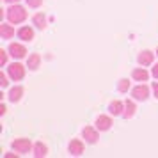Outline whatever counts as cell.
<instances>
[{
	"instance_id": "obj_1",
	"label": "cell",
	"mask_w": 158,
	"mask_h": 158,
	"mask_svg": "<svg viewBox=\"0 0 158 158\" xmlns=\"http://www.w3.org/2000/svg\"><path fill=\"white\" fill-rule=\"evenodd\" d=\"M6 16L11 23H22L25 22L27 18V11L22 7V6H11V7L6 11Z\"/></svg>"
},
{
	"instance_id": "obj_2",
	"label": "cell",
	"mask_w": 158,
	"mask_h": 158,
	"mask_svg": "<svg viewBox=\"0 0 158 158\" xmlns=\"http://www.w3.org/2000/svg\"><path fill=\"white\" fill-rule=\"evenodd\" d=\"M30 148H32V144H30L29 139H18V140L13 142V149H15L16 153H22V155L29 153Z\"/></svg>"
},
{
	"instance_id": "obj_3",
	"label": "cell",
	"mask_w": 158,
	"mask_h": 158,
	"mask_svg": "<svg viewBox=\"0 0 158 158\" xmlns=\"http://www.w3.org/2000/svg\"><path fill=\"white\" fill-rule=\"evenodd\" d=\"M7 73H9V77L13 80H22L23 77H25V68H23L22 64H11L9 66V69H7Z\"/></svg>"
},
{
	"instance_id": "obj_4",
	"label": "cell",
	"mask_w": 158,
	"mask_h": 158,
	"mask_svg": "<svg viewBox=\"0 0 158 158\" xmlns=\"http://www.w3.org/2000/svg\"><path fill=\"white\" fill-rule=\"evenodd\" d=\"M9 53L15 59H23L25 53H27V50H25V46L20 44V43H11L9 44Z\"/></svg>"
},
{
	"instance_id": "obj_5",
	"label": "cell",
	"mask_w": 158,
	"mask_h": 158,
	"mask_svg": "<svg viewBox=\"0 0 158 158\" xmlns=\"http://www.w3.org/2000/svg\"><path fill=\"white\" fill-rule=\"evenodd\" d=\"M131 94H133V98L135 100H148V96H149V89H148V85H137L133 91H131Z\"/></svg>"
},
{
	"instance_id": "obj_6",
	"label": "cell",
	"mask_w": 158,
	"mask_h": 158,
	"mask_svg": "<svg viewBox=\"0 0 158 158\" xmlns=\"http://www.w3.org/2000/svg\"><path fill=\"white\" fill-rule=\"evenodd\" d=\"M82 135H84V139H85L89 144H94L98 140V131L94 128H91V126H85V128L82 130Z\"/></svg>"
},
{
	"instance_id": "obj_7",
	"label": "cell",
	"mask_w": 158,
	"mask_h": 158,
	"mask_svg": "<svg viewBox=\"0 0 158 158\" xmlns=\"http://www.w3.org/2000/svg\"><path fill=\"white\" fill-rule=\"evenodd\" d=\"M110 126H112V119H110V117H107V115H100V117L96 119V128L101 130V131L108 130Z\"/></svg>"
},
{
	"instance_id": "obj_8",
	"label": "cell",
	"mask_w": 158,
	"mask_h": 158,
	"mask_svg": "<svg viewBox=\"0 0 158 158\" xmlns=\"http://www.w3.org/2000/svg\"><path fill=\"white\" fill-rule=\"evenodd\" d=\"M69 153L75 155V156H80L84 153V144H82V140H71L69 142Z\"/></svg>"
},
{
	"instance_id": "obj_9",
	"label": "cell",
	"mask_w": 158,
	"mask_h": 158,
	"mask_svg": "<svg viewBox=\"0 0 158 158\" xmlns=\"http://www.w3.org/2000/svg\"><path fill=\"white\" fill-rule=\"evenodd\" d=\"M0 36L4 39H11L15 36V29L11 25H7V23H0Z\"/></svg>"
},
{
	"instance_id": "obj_10",
	"label": "cell",
	"mask_w": 158,
	"mask_h": 158,
	"mask_svg": "<svg viewBox=\"0 0 158 158\" xmlns=\"http://www.w3.org/2000/svg\"><path fill=\"white\" fill-rule=\"evenodd\" d=\"M18 37L23 39V41H30L34 37V30L30 29V27H22V29L18 30Z\"/></svg>"
},
{
	"instance_id": "obj_11",
	"label": "cell",
	"mask_w": 158,
	"mask_h": 158,
	"mask_svg": "<svg viewBox=\"0 0 158 158\" xmlns=\"http://www.w3.org/2000/svg\"><path fill=\"white\" fill-rule=\"evenodd\" d=\"M22 94H23V89H22L20 85H16V87H13V89L9 91L7 98H9L11 101H13V103H15V101H20V98H22Z\"/></svg>"
},
{
	"instance_id": "obj_12",
	"label": "cell",
	"mask_w": 158,
	"mask_h": 158,
	"mask_svg": "<svg viewBox=\"0 0 158 158\" xmlns=\"http://www.w3.org/2000/svg\"><path fill=\"white\" fill-rule=\"evenodd\" d=\"M151 62H153V53H151L149 50H144L140 55H139V64L142 66H149Z\"/></svg>"
},
{
	"instance_id": "obj_13",
	"label": "cell",
	"mask_w": 158,
	"mask_h": 158,
	"mask_svg": "<svg viewBox=\"0 0 158 158\" xmlns=\"http://www.w3.org/2000/svg\"><path fill=\"white\" fill-rule=\"evenodd\" d=\"M133 114H135V103H133V101H128V100H126V103H124V112H123L124 119H130V117H133Z\"/></svg>"
},
{
	"instance_id": "obj_14",
	"label": "cell",
	"mask_w": 158,
	"mask_h": 158,
	"mask_svg": "<svg viewBox=\"0 0 158 158\" xmlns=\"http://www.w3.org/2000/svg\"><path fill=\"white\" fill-rule=\"evenodd\" d=\"M39 62H41V57L37 55V53H32L27 60V66H29V69H37L39 68Z\"/></svg>"
},
{
	"instance_id": "obj_15",
	"label": "cell",
	"mask_w": 158,
	"mask_h": 158,
	"mask_svg": "<svg viewBox=\"0 0 158 158\" xmlns=\"http://www.w3.org/2000/svg\"><path fill=\"white\" fill-rule=\"evenodd\" d=\"M108 110H110V114H114V115H119L123 114V103L121 101H112L110 105H108Z\"/></svg>"
},
{
	"instance_id": "obj_16",
	"label": "cell",
	"mask_w": 158,
	"mask_h": 158,
	"mask_svg": "<svg viewBox=\"0 0 158 158\" xmlns=\"http://www.w3.org/2000/svg\"><path fill=\"white\" fill-rule=\"evenodd\" d=\"M46 153H48V149H46V146H44L43 142H37L36 146H34V155H36L37 158L46 156Z\"/></svg>"
},
{
	"instance_id": "obj_17",
	"label": "cell",
	"mask_w": 158,
	"mask_h": 158,
	"mask_svg": "<svg viewBox=\"0 0 158 158\" xmlns=\"http://www.w3.org/2000/svg\"><path fill=\"white\" fill-rule=\"evenodd\" d=\"M131 75H133V78L139 80V82H146V80H148V77H149L146 69H135V71L131 73Z\"/></svg>"
},
{
	"instance_id": "obj_18",
	"label": "cell",
	"mask_w": 158,
	"mask_h": 158,
	"mask_svg": "<svg viewBox=\"0 0 158 158\" xmlns=\"http://www.w3.org/2000/svg\"><path fill=\"white\" fill-rule=\"evenodd\" d=\"M34 25H36L37 29H44L46 27V18L43 15H36L34 16Z\"/></svg>"
},
{
	"instance_id": "obj_19",
	"label": "cell",
	"mask_w": 158,
	"mask_h": 158,
	"mask_svg": "<svg viewBox=\"0 0 158 158\" xmlns=\"http://www.w3.org/2000/svg\"><path fill=\"white\" fill-rule=\"evenodd\" d=\"M117 89H119L121 93H126V91L130 89V82H128V80H124V78H123L121 82H119V87H117Z\"/></svg>"
},
{
	"instance_id": "obj_20",
	"label": "cell",
	"mask_w": 158,
	"mask_h": 158,
	"mask_svg": "<svg viewBox=\"0 0 158 158\" xmlns=\"http://www.w3.org/2000/svg\"><path fill=\"white\" fill-rule=\"evenodd\" d=\"M27 4H29L30 7H39L43 4V0H27Z\"/></svg>"
},
{
	"instance_id": "obj_21",
	"label": "cell",
	"mask_w": 158,
	"mask_h": 158,
	"mask_svg": "<svg viewBox=\"0 0 158 158\" xmlns=\"http://www.w3.org/2000/svg\"><path fill=\"white\" fill-rule=\"evenodd\" d=\"M0 62H2V64H6V62H7V53H6L4 50L0 52Z\"/></svg>"
},
{
	"instance_id": "obj_22",
	"label": "cell",
	"mask_w": 158,
	"mask_h": 158,
	"mask_svg": "<svg viewBox=\"0 0 158 158\" xmlns=\"http://www.w3.org/2000/svg\"><path fill=\"white\" fill-rule=\"evenodd\" d=\"M0 84H2V87H7V78H6V75H4V73L0 75Z\"/></svg>"
},
{
	"instance_id": "obj_23",
	"label": "cell",
	"mask_w": 158,
	"mask_h": 158,
	"mask_svg": "<svg viewBox=\"0 0 158 158\" xmlns=\"http://www.w3.org/2000/svg\"><path fill=\"white\" fill-rule=\"evenodd\" d=\"M153 77H155V78H158V64L153 68Z\"/></svg>"
},
{
	"instance_id": "obj_24",
	"label": "cell",
	"mask_w": 158,
	"mask_h": 158,
	"mask_svg": "<svg viewBox=\"0 0 158 158\" xmlns=\"http://www.w3.org/2000/svg\"><path fill=\"white\" fill-rule=\"evenodd\" d=\"M153 91H155V96L158 98V84L155 82V85H153Z\"/></svg>"
},
{
	"instance_id": "obj_25",
	"label": "cell",
	"mask_w": 158,
	"mask_h": 158,
	"mask_svg": "<svg viewBox=\"0 0 158 158\" xmlns=\"http://www.w3.org/2000/svg\"><path fill=\"white\" fill-rule=\"evenodd\" d=\"M6 2H7V4H16L18 0H6Z\"/></svg>"
},
{
	"instance_id": "obj_26",
	"label": "cell",
	"mask_w": 158,
	"mask_h": 158,
	"mask_svg": "<svg viewBox=\"0 0 158 158\" xmlns=\"http://www.w3.org/2000/svg\"><path fill=\"white\" fill-rule=\"evenodd\" d=\"M156 55H158V48H156Z\"/></svg>"
}]
</instances>
